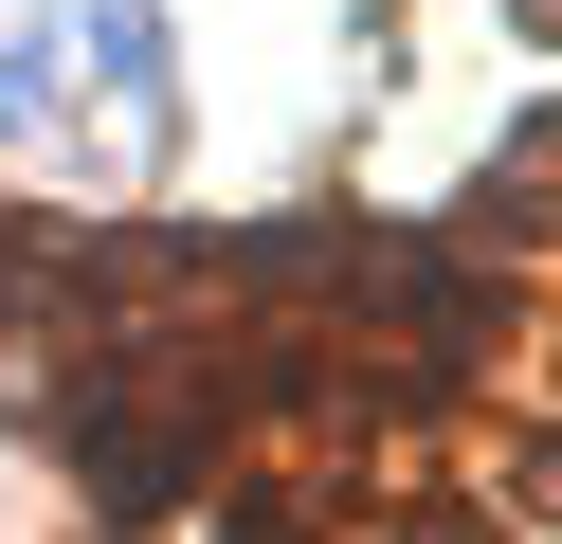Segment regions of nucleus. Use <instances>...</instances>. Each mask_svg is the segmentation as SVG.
<instances>
[{
    "mask_svg": "<svg viewBox=\"0 0 562 544\" xmlns=\"http://www.w3.org/2000/svg\"><path fill=\"white\" fill-rule=\"evenodd\" d=\"M200 544H327V508H345V471H200Z\"/></svg>",
    "mask_w": 562,
    "mask_h": 544,
    "instance_id": "1",
    "label": "nucleus"
},
{
    "mask_svg": "<svg viewBox=\"0 0 562 544\" xmlns=\"http://www.w3.org/2000/svg\"><path fill=\"white\" fill-rule=\"evenodd\" d=\"M74 36H91V73L146 109V145H182V73H164V19H146V0H91Z\"/></svg>",
    "mask_w": 562,
    "mask_h": 544,
    "instance_id": "2",
    "label": "nucleus"
},
{
    "mask_svg": "<svg viewBox=\"0 0 562 544\" xmlns=\"http://www.w3.org/2000/svg\"><path fill=\"white\" fill-rule=\"evenodd\" d=\"M436 236H453V254H490V273H526V254H544V164H526V145H508V164H490L472 200L436 218Z\"/></svg>",
    "mask_w": 562,
    "mask_h": 544,
    "instance_id": "3",
    "label": "nucleus"
}]
</instances>
